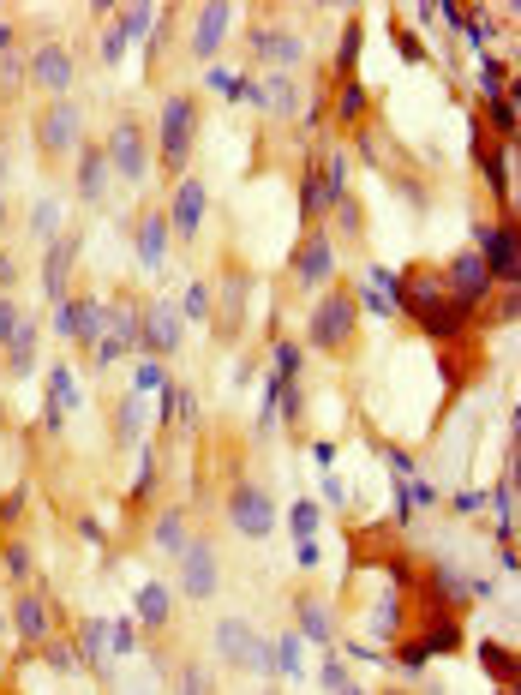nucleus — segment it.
Instances as JSON below:
<instances>
[{
  "label": "nucleus",
  "mask_w": 521,
  "mask_h": 695,
  "mask_svg": "<svg viewBox=\"0 0 521 695\" xmlns=\"http://www.w3.org/2000/svg\"><path fill=\"white\" fill-rule=\"evenodd\" d=\"M366 108H372V90H366L360 78H342L330 120H336V126H348V132H360V126H366Z\"/></svg>",
  "instance_id": "nucleus-27"
},
{
  "label": "nucleus",
  "mask_w": 521,
  "mask_h": 695,
  "mask_svg": "<svg viewBox=\"0 0 521 695\" xmlns=\"http://www.w3.org/2000/svg\"><path fill=\"white\" fill-rule=\"evenodd\" d=\"M30 144H36V162H42L48 174H60V168L72 162V150L84 144V108H78L72 96L36 102V108H30Z\"/></svg>",
  "instance_id": "nucleus-3"
},
{
  "label": "nucleus",
  "mask_w": 521,
  "mask_h": 695,
  "mask_svg": "<svg viewBox=\"0 0 521 695\" xmlns=\"http://www.w3.org/2000/svg\"><path fill=\"white\" fill-rule=\"evenodd\" d=\"M72 408H78V378H72V366H66V360H54V366H48V420H42V426H48V432H60Z\"/></svg>",
  "instance_id": "nucleus-25"
},
{
  "label": "nucleus",
  "mask_w": 521,
  "mask_h": 695,
  "mask_svg": "<svg viewBox=\"0 0 521 695\" xmlns=\"http://www.w3.org/2000/svg\"><path fill=\"white\" fill-rule=\"evenodd\" d=\"M288 522H294V534H300V540H318V528H324V510L306 498V504H294V516H288Z\"/></svg>",
  "instance_id": "nucleus-36"
},
{
  "label": "nucleus",
  "mask_w": 521,
  "mask_h": 695,
  "mask_svg": "<svg viewBox=\"0 0 521 695\" xmlns=\"http://www.w3.org/2000/svg\"><path fill=\"white\" fill-rule=\"evenodd\" d=\"M6 624L24 636V648L54 642V606H48V594H42V588H12V600H6Z\"/></svg>",
  "instance_id": "nucleus-17"
},
{
  "label": "nucleus",
  "mask_w": 521,
  "mask_h": 695,
  "mask_svg": "<svg viewBox=\"0 0 521 695\" xmlns=\"http://www.w3.org/2000/svg\"><path fill=\"white\" fill-rule=\"evenodd\" d=\"M36 342H42L36 312H24L18 294H0V372H6L12 384L36 372Z\"/></svg>",
  "instance_id": "nucleus-8"
},
{
  "label": "nucleus",
  "mask_w": 521,
  "mask_h": 695,
  "mask_svg": "<svg viewBox=\"0 0 521 695\" xmlns=\"http://www.w3.org/2000/svg\"><path fill=\"white\" fill-rule=\"evenodd\" d=\"M180 695H216L210 672H204V666H180Z\"/></svg>",
  "instance_id": "nucleus-38"
},
{
  "label": "nucleus",
  "mask_w": 521,
  "mask_h": 695,
  "mask_svg": "<svg viewBox=\"0 0 521 695\" xmlns=\"http://www.w3.org/2000/svg\"><path fill=\"white\" fill-rule=\"evenodd\" d=\"M198 132H204V90H192V84L162 90V108H156V120H150V150H156V168H162V192H168L180 174H192Z\"/></svg>",
  "instance_id": "nucleus-1"
},
{
  "label": "nucleus",
  "mask_w": 521,
  "mask_h": 695,
  "mask_svg": "<svg viewBox=\"0 0 521 695\" xmlns=\"http://www.w3.org/2000/svg\"><path fill=\"white\" fill-rule=\"evenodd\" d=\"M360 36H366V24H360V18H348V24H342V48H336V78H354V60H360Z\"/></svg>",
  "instance_id": "nucleus-32"
},
{
  "label": "nucleus",
  "mask_w": 521,
  "mask_h": 695,
  "mask_svg": "<svg viewBox=\"0 0 521 695\" xmlns=\"http://www.w3.org/2000/svg\"><path fill=\"white\" fill-rule=\"evenodd\" d=\"M438 282H444V294H450V300H462L468 312H474V306H480V300H486V294L498 288V282L486 276L480 252H456V258L444 264V276H438Z\"/></svg>",
  "instance_id": "nucleus-22"
},
{
  "label": "nucleus",
  "mask_w": 521,
  "mask_h": 695,
  "mask_svg": "<svg viewBox=\"0 0 521 695\" xmlns=\"http://www.w3.org/2000/svg\"><path fill=\"white\" fill-rule=\"evenodd\" d=\"M192 546V504H162L156 516H150V552L156 558H180Z\"/></svg>",
  "instance_id": "nucleus-23"
},
{
  "label": "nucleus",
  "mask_w": 521,
  "mask_h": 695,
  "mask_svg": "<svg viewBox=\"0 0 521 695\" xmlns=\"http://www.w3.org/2000/svg\"><path fill=\"white\" fill-rule=\"evenodd\" d=\"M330 282H336V240H330L324 228H306L300 246H294V258H288V288L324 294Z\"/></svg>",
  "instance_id": "nucleus-11"
},
{
  "label": "nucleus",
  "mask_w": 521,
  "mask_h": 695,
  "mask_svg": "<svg viewBox=\"0 0 521 695\" xmlns=\"http://www.w3.org/2000/svg\"><path fill=\"white\" fill-rule=\"evenodd\" d=\"M0 576H6L12 588H30V576H36V552H30V540H6V546H0Z\"/></svg>",
  "instance_id": "nucleus-29"
},
{
  "label": "nucleus",
  "mask_w": 521,
  "mask_h": 695,
  "mask_svg": "<svg viewBox=\"0 0 521 695\" xmlns=\"http://www.w3.org/2000/svg\"><path fill=\"white\" fill-rule=\"evenodd\" d=\"M24 84H30L42 102L72 96V84H78V54H72V42H66V36H36V42H24Z\"/></svg>",
  "instance_id": "nucleus-6"
},
{
  "label": "nucleus",
  "mask_w": 521,
  "mask_h": 695,
  "mask_svg": "<svg viewBox=\"0 0 521 695\" xmlns=\"http://www.w3.org/2000/svg\"><path fill=\"white\" fill-rule=\"evenodd\" d=\"M294 558H300V570H318V558H324V552H318V540H300V552H294Z\"/></svg>",
  "instance_id": "nucleus-46"
},
{
  "label": "nucleus",
  "mask_w": 521,
  "mask_h": 695,
  "mask_svg": "<svg viewBox=\"0 0 521 695\" xmlns=\"http://www.w3.org/2000/svg\"><path fill=\"white\" fill-rule=\"evenodd\" d=\"M180 342H186L180 306H174V300H150V306H144V324H138V354H150V360H174Z\"/></svg>",
  "instance_id": "nucleus-14"
},
{
  "label": "nucleus",
  "mask_w": 521,
  "mask_h": 695,
  "mask_svg": "<svg viewBox=\"0 0 521 695\" xmlns=\"http://www.w3.org/2000/svg\"><path fill=\"white\" fill-rule=\"evenodd\" d=\"M6 228H12V204L0 198V246H6Z\"/></svg>",
  "instance_id": "nucleus-48"
},
{
  "label": "nucleus",
  "mask_w": 521,
  "mask_h": 695,
  "mask_svg": "<svg viewBox=\"0 0 521 695\" xmlns=\"http://www.w3.org/2000/svg\"><path fill=\"white\" fill-rule=\"evenodd\" d=\"M108 636H114V648H108L114 660H126V654H138V624H132V618H120V624H114Z\"/></svg>",
  "instance_id": "nucleus-37"
},
{
  "label": "nucleus",
  "mask_w": 521,
  "mask_h": 695,
  "mask_svg": "<svg viewBox=\"0 0 521 695\" xmlns=\"http://www.w3.org/2000/svg\"><path fill=\"white\" fill-rule=\"evenodd\" d=\"M216 660H222V672H270V642L246 618H222L216 624Z\"/></svg>",
  "instance_id": "nucleus-12"
},
{
  "label": "nucleus",
  "mask_w": 521,
  "mask_h": 695,
  "mask_svg": "<svg viewBox=\"0 0 521 695\" xmlns=\"http://www.w3.org/2000/svg\"><path fill=\"white\" fill-rule=\"evenodd\" d=\"M336 695H372V690H366V684H354V678H348V684H342V690H336Z\"/></svg>",
  "instance_id": "nucleus-49"
},
{
  "label": "nucleus",
  "mask_w": 521,
  "mask_h": 695,
  "mask_svg": "<svg viewBox=\"0 0 521 695\" xmlns=\"http://www.w3.org/2000/svg\"><path fill=\"white\" fill-rule=\"evenodd\" d=\"M480 264H486V276L492 282H510L516 288V210H504V222H492V228H480Z\"/></svg>",
  "instance_id": "nucleus-20"
},
{
  "label": "nucleus",
  "mask_w": 521,
  "mask_h": 695,
  "mask_svg": "<svg viewBox=\"0 0 521 695\" xmlns=\"http://www.w3.org/2000/svg\"><path fill=\"white\" fill-rule=\"evenodd\" d=\"M174 588H180V600H192V606H210V600L222 594V552H216L210 534H192V546L174 558Z\"/></svg>",
  "instance_id": "nucleus-9"
},
{
  "label": "nucleus",
  "mask_w": 521,
  "mask_h": 695,
  "mask_svg": "<svg viewBox=\"0 0 521 695\" xmlns=\"http://www.w3.org/2000/svg\"><path fill=\"white\" fill-rule=\"evenodd\" d=\"M234 18H240V6H222V0H210V6H198L192 12V36H186V54L192 60H222V42L234 36Z\"/></svg>",
  "instance_id": "nucleus-15"
},
{
  "label": "nucleus",
  "mask_w": 521,
  "mask_h": 695,
  "mask_svg": "<svg viewBox=\"0 0 521 695\" xmlns=\"http://www.w3.org/2000/svg\"><path fill=\"white\" fill-rule=\"evenodd\" d=\"M108 186H114V174H108L102 138H84V144L72 150V198H78L84 210H96V204L108 198Z\"/></svg>",
  "instance_id": "nucleus-18"
},
{
  "label": "nucleus",
  "mask_w": 521,
  "mask_h": 695,
  "mask_svg": "<svg viewBox=\"0 0 521 695\" xmlns=\"http://www.w3.org/2000/svg\"><path fill=\"white\" fill-rule=\"evenodd\" d=\"M204 210H210V186H204V174L192 168V174H180V180L168 186V198H162L168 240H174V246H198V234H204Z\"/></svg>",
  "instance_id": "nucleus-10"
},
{
  "label": "nucleus",
  "mask_w": 521,
  "mask_h": 695,
  "mask_svg": "<svg viewBox=\"0 0 521 695\" xmlns=\"http://www.w3.org/2000/svg\"><path fill=\"white\" fill-rule=\"evenodd\" d=\"M132 612H138V618H132L138 630L162 636V630L174 624V588H168V582H144V588H138V606H132Z\"/></svg>",
  "instance_id": "nucleus-24"
},
{
  "label": "nucleus",
  "mask_w": 521,
  "mask_h": 695,
  "mask_svg": "<svg viewBox=\"0 0 521 695\" xmlns=\"http://www.w3.org/2000/svg\"><path fill=\"white\" fill-rule=\"evenodd\" d=\"M24 228H30V240H36V246H48L54 234H66V228H60V204H54V198H42V204L24 216Z\"/></svg>",
  "instance_id": "nucleus-30"
},
{
  "label": "nucleus",
  "mask_w": 521,
  "mask_h": 695,
  "mask_svg": "<svg viewBox=\"0 0 521 695\" xmlns=\"http://www.w3.org/2000/svg\"><path fill=\"white\" fill-rule=\"evenodd\" d=\"M270 672L288 678V684L306 678V642H300V630H282V636L270 642Z\"/></svg>",
  "instance_id": "nucleus-28"
},
{
  "label": "nucleus",
  "mask_w": 521,
  "mask_h": 695,
  "mask_svg": "<svg viewBox=\"0 0 521 695\" xmlns=\"http://www.w3.org/2000/svg\"><path fill=\"white\" fill-rule=\"evenodd\" d=\"M246 54H252V66L288 72V66L306 60V42H300L288 24H246Z\"/></svg>",
  "instance_id": "nucleus-13"
},
{
  "label": "nucleus",
  "mask_w": 521,
  "mask_h": 695,
  "mask_svg": "<svg viewBox=\"0 0 521 695\" xmlns=\"http://www.w3.org/2000/svg\"><path fill=\"white\" fill-rule=\"evenodd\" d=\"M132 42H126V30L120 24H108V36H102V66H120V54H126Z\"/></svg>",
  "instance_id": "nucleus-40"
},
{
  "label": "nucleus",
  "mask_w": 521,
  "mask_h": 695,
  "mask_svg": "<svg viewBox=\"0 0 521 695\" xmlns=\"http://www.w3.org/2000/svg\"><path fill=\"white\" fill-rule=\"evenodd\" d=\"M354 336H360V306H354V288L330 282L324 294H312V312H306V348H318V354L342 360V354L354 348Z\"/></svg>",
  "instance_id": "nucleus-4"
},
{
  "label": "nucleus",
  "mask_w": 521,
  "mask_h": 695,
  "mask_svg": "<svg viewBox=\"0 0 521 695\" xmlns=\"http://www.w3.org/2000/svg\"><path fill=\"white\" fill-rule=\"evenodd\" d=\"M252 294H258V270L240 264V258H222V270L210 276V330H216L222 348H234V342L246 336Z\"/></svg>",
  "instance_id": "nucleus-2"
},
{
  "label": "nucleus",
  "mask_w": 521,
  "mask_h": 695,
  "mask_svg": "<svg viewBox=\"0 0 521 695\" xmlns=\"http://www.w3.org/2000/svg\"><path fill=\"white\" fill-rule=\"evenodd\" d=\"M204 90H210V96H228V102H234V96H246V78H240L234 66L210 60V66H204Z\"/></svg>",
  "instance_id": "nucleus-31"
},
{
  "label": "nucleus",
  "mask_w": 521,
  "mask_h": 695,
  "mask_svg": "<svg viewBox=\"0 0 521 695\" xmlns=\"http://www.w3.org/2000/svg\"><path fill=\"white\" fill-rule=\"evenodd\" d=\"M180 324H210V282H192L180 300Z\"/></svg>",
  "instance_id": "nucleus-34"
},
{
  "label": "nucleus",
  "mask_w": 521,
  "mask_h": 695,
  "mask_svg": "<svg viewBox=\"0 0 521 695\" xmlns=\"http://www.w3.org/2000/svg\"><path fill=\"white\" fill-rule=\"evenodd\" d=\"M102 156H108V174L126 180V186H144L150 168H156V150H150V120L138 108H120L108 120V138H102Z\"/></svg>",
  "instance_id": "nucleus-5"
},
{
  "label": "nucleus",
  "mask_w": 521,
  "mask_h": 695,
  "mask_svg": "<svg viewBox=\"0 0 521 695\" xmlns=\"http://www.w3.org/2000/svg\"><path fill=\"white\" fill-rule=\"evenodd\" d=\"M0 426H6V402H0Z\"/></svg>",
  "instance_id": "nucleus-50"
},
{
  "label": "nucleus",
  "mask_w": 521,
  "mask_h": 695,
  "mask_svg": "<svg viewBox=\"0 0 521 695\" xmlns=\"http://www.w3.org/2000/svg\"><path fill=\"white\" fill-rule=\"evenodd\" d=\"M318 678H324V690H342V684H348V666H342L336 654H324V666H318Z\"/></svg>",
  "instance_id": "nucleus-44"
},
{
  "label": "nucleus",
  "mask_w": 521,
  "mask_h": 695,
  "mask_svg": "<svg viewBox=\"0 0 521 695\" xmlns=\"http://www.w3.org/2000/svg\"><path fill=\"white\" fill-rule=\"evenodd\" d=\"M480 660H486V672H492L498 684L516 690V654H504V642H480Z\"/></svg>",
  "instance_id": "nucleus-33"
},
{
  "label": "nucleus",
  "mask_w": 521,
  "mask_h": 695,
  "mask_svg": "<svg viewBox=\"0 0 521 695\" xmlns=\"http://www.w3.org/2000/svg\"><path fill=\"white\" fill-rule=\"evenodd\" d=\"M492 132H498V144H516V96L492 102Z\"/></svg>",
  "instance_id": "nucleus-35"
},
{
  "label": "nucleus",
  "mask_w": 521,
  "mask_h": 695,
  "mask_svg": "<svg viewBox=\"0 0 521 695\" xmlns=\"http://www.w3.org/2000/svg\"><path fill=\"white\" fill-rule=\"evenodd\" d=\"M162 426L180 432V438L198 426V396H192V384H174V378L162 384Z\"/></svg>",
  "instance_id": "nucleus-26"
},
{
  "label": "nucleus",
  "mask_w": 521,
  "mask_h": 695,
  "mask_svg": "<svg viewBox=\"0 0 521 695\" xmlns=\"http://www.w3.org/2000/svg\"><path fill=\"white\" fill-rule=\"evenodd\" d=\"M480 84H486V96L498 102V96H504V60H486V66H480Z\"/></svg>",
  "instance_id": "nucleus-43"
},
{
  "label": "nucleus",
  "mask_w": 521,
  "mask_h": 695,
  "mask_svg": "<svg viewBox=\"0 0 521 695\" xmlns=\"http://www.w3.org/2000/svg\"><path fill=\"white\" fill-rule=\"evenodd\" d=\"M18 48H24V24H18L12 12H0V60H6V54H18Z\"/></svg>",
  "instance_id": "nucleus-39"
},
{
  "label": "nucleus",
  "mask_w": 521,
  "mask_h": 695,
  "mask_svg": "<svg viewBox=\"0 0 521 695\" xmlns=\"http://www.w3.org/2000/svg\"><path fill=\"white\" fill-rule=\"evenodd\" d=\"M294 630H300V642H306V648H318V654H336V648H342L336 606H330V600H318V594H294Z\"/></svg>",
  "instance_id": "nucleus-19"
},
{
  "label": "nucleus",
  "mask_w": 521,
  "mask_h": 695,
  "mask_svg": "<svg viewBox=\"0 0 521 695\" xmlns=\"http://www.w3.org/2000/svg\"><path fill=\"white\" fill-rule=\"evenodd\" d=\"M132 240H138V270L162 276L168 270V216H162V204H144L132 216Z\"/></svg>",
  "instance_id": "nucleus-21"
},
{
  "label": "nucleus",
  "mask_w": 521,
  "mask_h": 695,
  "mask_svg": "<svg viewBox=\"0 0 521 695\" xmlns=\"http://www.w3.org/2000/svg\"><path fill=\"white\" fill-rule=\"evenodd\" d=\"M222 516H228V528H234L240 540H270L276 522H282L270 486H264V480H246V474L228 480V492H222Z\"/></svg>",
  "instance_id": "nucleus-7"
},
{
  "label": "nucleus",
  "mask_w": 521,
  "mask_h": 695,
  "mask_svg": "<svg viewBox=\"0 0 521 695\" xmlns=\"http://www.w3.org/2000/svg\"><path fill=\"white\" fill-rule=\"evenodd\" d=\"M6 174H12V114H0V192H6Z\"/></svg>",
  "instance_id": "nucleus-42"
},
{
  "label": "nucleus",
  "mask_w": 521,
  "mask_h": 695,
  "mask_svg": "<svg viewBox=\"0 0 521 695\" xmlns=\"http://www.w3.org/2000/svg\"><path fill=\"white\" fill-rule=\"evenodd\" d=\"M24 504H30V492H24V486H18V492H6V498H0V528H18Z\"/></svg>",
  "instance_id": "nucleus-41"
},
{
  "label": "nucleus",
  "mask_w": 521,
  "mask_h": 695,
  "mask_svg": "<svg viewBox=\"0 0 521 695\" xmlns=\"http://www.w3.org/2000/svg\"><path fill=\"white\" fill-rule=\"evenodd\" d=\"M396 48H402L408 60H426V48H420V36H408V30H396Z\"/></svg>",
  "instance_id": "nucleus-45"
},
{
  "label": "nucleus",
  "mask_w": 521,
  "mask_h": 695,
  "mask_svg": "<svg viewBox=\"0 0 521 695\" xmlns=\"http://www.w3.org/2000/svg\"><path fill=\"white\" fill-rule=\"evenodd\" d=\"M312 462H318V468H330V462H336V444H330V438H324V444H312Z\"/></svg>",
  "instance_id": "nucleus-47"
},
{
  "label": "nucleus",
  "mask_w": 521,
  "mask_h": 695,
  "mask_svg": "<svg viewBox=\"0 0 521 695\" xmlns=\"http://www.w3.org/2000/svg\"><path fill=\"white\" fill-rule=\"evenodd\" d=\"M78 252H84V234H78V228H66V234H54V240L42 246V294H48V306H60V300L72 294Z\"/></svg>",
  "instance_id": "nucleus-16"
}]
</instances>
